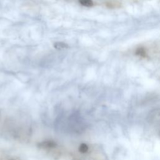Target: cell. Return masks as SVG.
I'll list each match as a JSON object with an SVG mask.
<instances>
[{
    "label": "cell",
    "mask_w": 160,
    "mask_h": 160,
    "mask_svg": "<svg viewBox=\"0 0 160 160\" xmlns=\"http://www.w3.org/2000/svg\"><path fill=\"white\" fill-rule=\"evenodd\" d=\"M56 146V143L53 141H45L40 143V144H38V146L40 147V148L44 149L54 148Z\"/></svg>",
    "instance_id": "cell-1"
},
{
    "label": "cell",
    "mask_w": 160,
    "mask_h": 160,
    "mask_svg": "<svg viewBox=\"0 0 160 160\" xmlns=\"http://www.w3.org/2000/svg\"><path fill=\"white\" fill-rule=\"evenodd\" d=\"M54 48L58 50H62L64 49H67L69 48V46L66 43H63V42H56L54 44Z\"/></svg>",
    "instance_id": "cell-2"
},
{
    "label": "cell",
    "mask_w": 160,
    "mask_h": 160,
    "mask_svg": "<svg viewBox=\"0 0 160 160\" xmlns=\"http://www.w3.org/2000/svg\"><path fill=\"white\" fill-rule=\"evenodd\" d=\"M79 2L84 6L92 7L93 6V1L92 0H79Z\"/></svg>",
    "instance_id": "cell-3"
},
{
    "label": "cell",
    "mask_w": 160,
    "mask_h": 160,
    "mask_svg": "<svg viewBox=\"0 0 160 160\" xmlns=\"http://www.w3.org/2000/svg\"><path fill=\"white\" fill-rule=\"evenodd\" d=\"M136 54L139 56L144 57L146 56V51L143 48H139L136 51Z\"/></svg>",
    "instance_id": "cell-4"
},
{
    "label": "cell",
    "mask_w": 160,
    "mask_h": 160,
    "mask_svg": "<svg viewBox=\"0 0 160 160\" xmlns=\"http://www.w3.org/2000/svg\"><path fill=\"white\" fill-rule=\"evenodd\" d=\"M79 150L80 152L85 153H86L88 151V146L86 144H81L79 148Z\"/></svg>",
    "instance_id": "cell-5"
},
{
    "label": "cell",
    "mask_w": 160,
    "mask_h": 160,
    "mask_svg": "<svg viewBox=\"0 0 160 160\" xmlns=\"http://www.w3.org/2000/svg\"><path fill=\"white\" fill-rule=\"evenodd\" d=\"M9 160H15V159H9Z\"/></svg>",
    "instance_id": "cell-6"
}]
</instances>
